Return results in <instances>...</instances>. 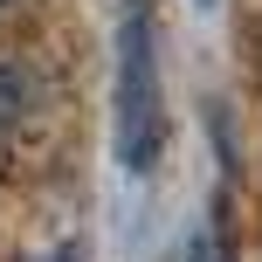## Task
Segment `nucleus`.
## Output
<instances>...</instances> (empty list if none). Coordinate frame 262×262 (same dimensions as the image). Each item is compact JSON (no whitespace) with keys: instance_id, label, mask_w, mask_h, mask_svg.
<instances>
[{"instance_id":"nucleus-3","label":"nucleus","mask_w":262,"mask_h":262,"mask_svg":"<svg viewBox=\"0 0 262 262\" xmlns=\"http://www.w3.org/2000/svg\"><path fill=\"white\" fill-rule=\"evenodd\" d=\"M41 262H83V255L76 249H55V255H41Z\"/></svg>"},{"instance_id":"nucleus-2","label":"nucleus","mask_w":262,"mask_h":262,"mask_svg":"<svg viewBox=\"0 0 262 262\" xmlns=\"http://www.w3.org/2000/svg\"><path fill=\"white\" fill-rule=\"evenodd\" d=\"M21 118H28V76L14 62H0V138H7Z\"/></svg>"},{"instance_id":"nucleus-1","label":"nucleus","mask_w":262,"mask_h":262,"mask_svg":"<svg viewBox=\"0 0 262 262\" xmlns=\"http://www.w3.org/2000/svg\"><path fill=\"white\" fill-rule=\"evenodd\" d=\"M118 159L124 172H152L166 152V83H159V28L145 0H124L118 14Z\"/></svg>"}]
</instances>
